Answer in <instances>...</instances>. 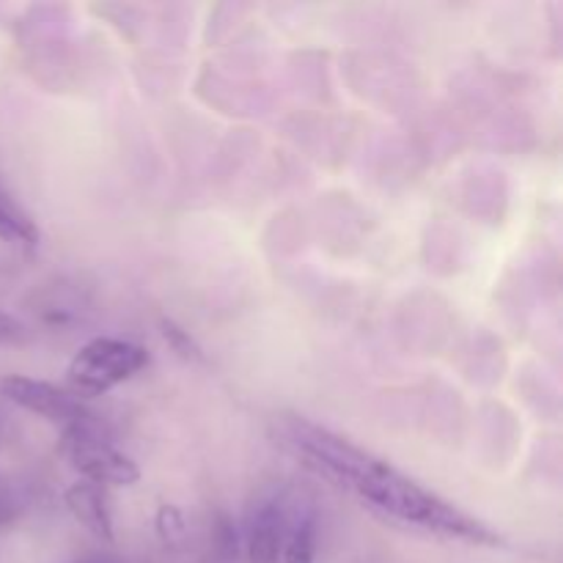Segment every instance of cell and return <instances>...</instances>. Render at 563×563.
I'll return each instance as SVG.
<instances>
[{
	"instance_id": "obj_10",
	"label": "cell",
	"mask_w": 563,
	"mask_h": 563,
	"mask_svg": "<svg viewBox=\"0 0 563 563\" xmlns=\"http://www.w3.org/2000/svg\"><path fill=\"white\" fill-rule=\"evenodd\" d=\"M154 528H157V537L163 539L168 548H174V544H179L181 539H185V517H181V511L176 509L174 504H163L157 509V517H154Z\"/></svg>"
},
{
	"instance_id": "obj_4",
	"label": "cell",
	"mask_w": 563,
	"mask_h": 563,
	"mask_svg": "<svg viewBox=\"0 0 563 563\" xmlns=\"http://www.w3.org/2000/svg\"><path fill=\"white\" fill-rule=\"evenodd\" d=\"M0 394L11 401V405L22 407V410L33 412V416L44 418V421L55 423L66 432V429L82 427V423L93 421L91 412L80 405V399L69 394V390L58 388L44 379L25 377V374H9L0 379Z\"/></svg>"
},
{
	"instance_id": "obj_5",
	"label": "cell",
	"mask_w": 563,
	"mask_h": 563,
	"mask_svg": "<svg viewBox=\"0 0 563 563\" xmlns=\"http://www.w3.org/2000/svg\"><path fill=\"white\" fill-rule=\"evenodd\" d=\"M64 504L69 515L91 533L93 539L104 544L115 542V528H113V511L108 504V489L97 487V484L77 482L71 484L64 493Z\"/></svg>"
},
{
	"instance_id": "obj_2",
	"label": "cell",
	"mask_w": 563,
	"mask_h": 563,
	"mask_svg": "<svg viewBox=\"0 0 563 563\" xmlns=\"http://www.w3.org/2000/svg\"><path fill=\"white\" fill-rule=\"evenodd\" d=\"M148 366V352L124 339L99 335L82 344L66 366V383L75 399H93L130 383Z\"/></svg>"
},
{
	"instance_id": "obj_12",
	"label": "cell",
	"mask_w": 563,
	"mask_h": 563,
	"mask_svg": "<svg viewBox=\"0 0 563 563\" xmlns=\"http://www.w3.org/2000/svg\"><path fill=\"white\" fill-rule=\"evenodd\" d=\"M22 339H25V328L11 313L0 311V346L20 344Z\"/></svg>"
},
{
	"instance_id": "obj_9",
	"label": "cell",
	"mask_w": 563,
	"mask_h": 563,
	"mask_svg": "<svg viewBox=\"0 0 563 563\" xmlns=\"http://www.w3.org/2000/svg\"><path fill=\"white\" fill-rule=\"evenodd\" d=\"M159 333H163V339L168 341V346L179 357H185V361H203L201 344H198V341L192 339V335L187 333V330L181 328L179 322L163 317V319H159Z\"/></svg>"
},
{
	"instance_id": "obj_1",
	"label": "cell",
	"mask_w": 563,
	"mask_h": 563,
	"mask_svg": "<svg viewBox=\"0 0 563 563\" xmlns=\"http://www.w3.org/2000/svg\"><path fill=\"white\" fill-rule=\"evenodd\" d=\"M278 443L306 471L344 493L357 495L363 504H368V509L379 511L388 520L476 548L500 544L498 533L482 520L429 493L427 487L396 471L390 462L368 454L366 449L330 432L328 427H319L302 416H284L278 423Z\"/></svg>"
},
{
	"instance_id": "obj_3",
	"label": "cell",
	"mask_w": 563,
	"mask_h": 563,
	"mask_svg": "<svg viewBox=\"0 0 563 563\" xmlns=\"http://www.w3.org/2000/svg\"><path fill=\"white\" fill-rule=\"evenodd\" d=\"M64 451L69 456L71 467L80 473V482L97 484V487H135L141 482V467L132 456L115 449L102 432L97 421H88L82 427L66 429Z\"/></svg>"
},
{
	"instance_id": "obj_7",
	"label": "cell",
	"mask_w": 563,
	"mask_h": 563,
	"mask_svg": "<svg viewBox=\"0 0 563 563\" xmlns=\"http://www.w3.org/2000/svg\"><path fill=\"white\" fill-rule=\"evenodd\" d=\"M0 240L9 245L36 247L38 245V229L31 218L20 209L14 198L5 196L0 190Z\"/></svg>"
},
{
	"instance_id": "obj_6",
	"label": "cell",
	"mask_w": 563,
	"mask_h": 563,
	"mask_svg": "<svg viewBox=\"0 0 563 563\" xmlns=\"http://www.w3.org/2000/svg\"><path fill=\"white\" fill-rule=\"evenodd\" d=\"M284 517L275 506H264L256 511L247 531V561L251 563H280L284 550Z\"/></svg>"
},
{
	"instance_id": "obj_13",
	"label": "cell",
	"mask_w": 563,
	"mask_h": 563,
	"mask_svg": "<svg viewBox=\"0 0 563 563\" xmlns=\"http://www.w3.org/2000/svg\"><path fill=\"white\" fill-rule=\"evenodd\" d=\"M77 563H113L110 559H82V561H77Z\"/></svg>"
},
{
	"instance_id": "obj_11",
	"label": "cell",
	"mask_w": 563,
	"mask_h": 563,
	"mask_svg": "<svg viewBox=\"0 0 563 563\" xmlns=\"http://www.w3.org/2000/svg\"><path fill=\"white\" fill-rule=\"evenodd\" d=\"M22 515V500L16 495L14 484L0 476V528H11Z\"/></svg>"
},
{
	"instance_id": "obj_8",
	"label": "cell",
	"mask_w": 563,
	"mask_h": 563,
	"mask_svg": "<svg viewBox=\"0 0 563 563\" xmlns=\"http://www.w3.org/2000/svg\"><path fill=\"white\" fill-rule=\"evenodd\" d=\"M317 561V528L313 520H302L295 531L284 539L280 563H313Z\"/></svg>"
}]
</instances>
